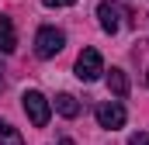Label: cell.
<instances>
[{
    "mask_svg": "<svg viewBox=\"0 0 149 145\" xmlns=\"http://www.w3.org/2000/svg\"><path fill=\"white\" fill-rule=\"evenodd\" d=\"M42 3H45V7H73L76 0H42Z\"/></svg>",
    "mask_w": 149,
    "mask_h": 145,
    "instance_id": "cell-11",
    "label": "cell"
},
{
    "mask_svg": "<svg viewBox=\"0 0 149 145\" xmlns=\"http://www.w3.org/2000/svg\"><path fill=\"white\" fill-rule=\"evenodd\" d=\"M52 107L59 110V114H63V117H76V114H80V100H76L73 93H59V97H56V104H52Z\"/></svg>",
    "mask_w": 149,
    "mask_h": 145,
    "instance_id": "cell-6",
    "label": "cell"
},
{
    "mask_svg": "<svg viewBox=\"0 0 149 145\" xmlns=\"http://www.w3.org/2000/svg\"><path fill=\"white\" fill-rule=\"evenodd\" d=\"M101 72H104L101 52H97V48H83L80 59H76V76H80L83 83H94V79H101Z\"/></svg>",
    "mask_w": 149,
    "mask_h": 145,
    "instance_id": "cell-3",
    "label": "cell"
},
{
    "mask_svg": "<svg viewBox=\"0 0 149 145\" xmlns=\"http://www.w3.org/2000/svg\"><path fill=\"white\" fill-rule=\"evenodd\" d=\"M97 17H101V28L114 35L118 28H121V17H125V7L121 3H111V0H101L97 3Z\"/></svg>",
    "mask_w": 149,
    "mask_h": 145,
    "instance_id": "cell-5",
    "label": "cell"
},
{
    "mask_svg": "<svg viewBox=\"0 0 149 145\" xmlns=\"http://www.w3.org/2000/svg\"><path fill=\"white\" fill-rule=\"evenodd\" d=\"M14 45H17V38H14L10 21H0V52H14Z\"/></svg>",
    "mask_w": 149,
    "mask_h": 145,
    "instance_id": "cell-9",
    "label": "cell"
},
{
    "mask_svg": "<svg viewBox=\"0 0 149 145\" xmlns=\"http://www.w3.org/2000/svg\"><path fill=\"white\" fill-rule=\"evenodd\" d=\"M108 86H111L114 97H125V93H128V76H125L121 69H111L108 72Z\"/></svg>",
    "mask_w": 149,
    "mask_h": 145,
    "instance_id": "cell-7",
    "label": "cell"
},
{
    "mask_svg": "<svg viewBox=\"0 0 149 145\" xmlns=\"http://www.w3.org/2000/svg\"><path fill=\"white\" fill-rule=\"evenodd\" d=\"M128 145H149V135L146 131H135V135L128 138Z\"/></svg>",
    "mask_w": 149,
    "mask_h": 145,
    "instance_id": "cell-10",
    "label": "cell"
},
{
    "mask_svg": "<svg viewBox=\"0 0 149 145\" xmlns=\"http://www.w3.org/2000/svg\"><path fill=\"white\" fill-rule=\"evenodd\" d=\"M97 124L101 128H108V131H114V128H125V107H121V100H104V104H97Z\"/></svg>",
    "mask_w": 149,
    "mask_h": 145,
    "instance_id": "cell-4",
    "label": "cell"
},
{
    "mask_svg": "<svg viewBox=\"0 0 149 145\" xmlns=\"http://www.w3.org/2000/svg\"><path fill=\"white\" fill-rule=\"evenodd\" d=\"M0 145H24L21 131H17L10 121H0Z\"/></svg>",
    "mask_w": 149,
    "mask_h": 145,
    "instance_id": "cell-8",
    "label": "cell"
},
{
    "mask_svg": "<svg viewBox=\"0 0 149 145\" xmlns=\"http://www.w3.org/2000/svg\"><path fill=\"white\" fill-rule=\"evenodd\" d=\"M21 100H24V114L31 117V124H35V128H45L49 117H52V100H45L38 90H28Z\"/></svg>",
    "mask_w": 149,
    "mask_h": 145,
    "instance_id": "cell-2",
    "label": "cell"
},
{
    "mask_svg": "<svg viewBox=\"0 0 149 145\" xmlns=\"http://www.w3.org/2000/svg\"><path fill=\"white\" fill-rule=\"evenodd\" d=\"M146 83H149V76H146Z\"/></svg>",
    "mask_w": 149,
    "mask_h": 145,
    "instance_id": "cell-13",
    "label": "cell"
},
{
    "mask_svg": "<svg viewBox=\"0 0 149 145\" xmlns=\"http://www.w3.org/2000/svg\"><path fill=\"white\" fill-rule=\"evenodd\" d=\"M63 45H66V35H63L59 28H52V24L38 28V35H35V55H38V59H52V55H59Z\"/></svg>",
    "mask_w": 149,
    "mask_h": 145,
    "instance_id": "cell-1",
    "label": "cell"
},
{
    "mask_svg": "<svg viewBox=\"0 0 149 145\" xmlns=\"http://www.w3.org/2000/svg\"><path fill=\"white\" fill-rule=\"evenodd\" d=\"M59 145H73V142H70V138H59Z\"/></svg>",
    "mask_w": 149,
    "mask_h": 145,
    "instance_id": "cell-12",
    "label": "cell"
}]
</instances>
